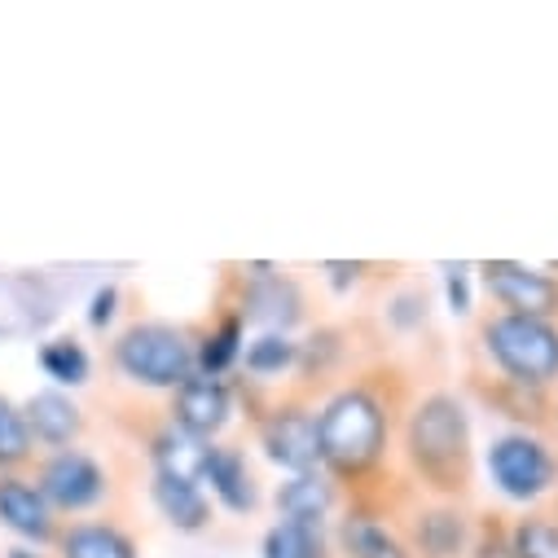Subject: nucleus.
Returning <instances> with one entry per match:
<instances>
[{
    "label": "nucleus",
    "mask_w": 558,
    "mask_h": 558,
    "mask_svg": "<svg viewBox=\"0 0 558 558\" xmlns=\"http://www.w3.org/2000/svg\"><path fill=\"white\" fill-rule=\"evenodd\" d=\"M264 558H326V532L322 523H272L264 532Z\"/></svg>",
    "instance_id": "18"
},
{
    "label": "nucleus",
    "mask_w": 558,
    "mask_h": 558,
    "mask_svg": "<svg viewBox=\"0 0 558 558\" xmlns=\"http://www.w3.org/2000/svg\"><path fill=\"white\" fill-rule=\"evenodd\" d=\"M488 475L497 484V493L506 501H541L554 484H558V462L549 453L545 440L527 436V432H510V436H497L488 445Z\"/></svg>",
    "instance_id": "5"
},
{
    "label": "nucleus",
    "mask_w": 558,
    "mask_h": 558,
    "mask_svg": "<svg viewBox=\"0 0 558 558\" xmlns=\"http://www.w3.org/2000/svg\"><path fill=\"white\" fill-rule=\"evenodd\" d=\"M32 453V432L23 409H14L5 396H0V466H19Z\"/></svg>",
    "instance_id": "25"
},
{
    "label": "nucleus",
    "mask_w": 558,
    "mask_h": 558,
    "mask_svg": "<svg viewBox=\"0 0 558 558\" xmlns=\"http://www.w3.org/2000/svg\"><path fill=\"white\" fill-rule=\"evenodd\" d=\"M0 523L27 541H49L53 536V510L40 488L27 480H0Z\"/></svg>",
    "instance_id": "11"
},
{
    "label": "nucleus",
    "mask_w": 558,
    "mask_h": 558,
    "mask_svg": "<svg viewBox=\"0 0 558 558\" xmlns=\"http://www.w3.org/2000/svg\"><path fill=\"white\" fill-rule=\"evenodd\" d=\"M484 287L510 317H541L549 322L558 313V282L541 268L514 264V259H488Z\"/></svg>",
    "instance_id": "6"
},
{
    "label": "nucleus",
    "mask_w": 558,
    "mask_h": 558,
    "mask_svg": "<svg viewBox=\"0 0 558 558\" xmlns=\"http://www.w3.org/2000/svg\"><path fill=\"white\" fill-rule=\"evenodd\" d=\"M40 493L49 506L58 510H88L106 497V475L101 466L88 458V453H75V449H62L45 462L40 471Z\"/></svg>",
    "instance_id": "8"
},
{
    "label": "nucleus",
    "mask_w": 558,
    "mask_h": 558,
    "mask_svg": "<svg viewBox=\"0 0 558 558\" xmlns=\"http://www.w3.org/2000/svg\"><path fill=\"white\" fill-rule=\"evenodd\" d=\"M300 313H304V300H300V287L291 277H277L272 268H259L251 277V287L242 295V317L268 322L277 335V330H291L300 322Z\"/></svg>",
    "instance_id": "10"
},
{
    "label": "nucleus",
    "mask_w": 558,
    "mask_h": 558,
    "mask_svg": "<svg viewBox=\"0 0 558 558\" xmlns=\"http://www.w3.org/2000/svg\"><path fill=\"white\" fill-rule=\"evenodd\" d=\"M510 549H514V558H558V523L545 514L523 519L510 536Z\"/></svg>",
    "instance_id": "24"
},
{
    "label": "nucleus",
    "mask_w": 558,
    "mask_h": 558,
    "mask_svg": "<svg viewBox=\"0 0 558 558\" xmlns=\"http://www.w3.org/2000/svg\"><path fill=\"white\" fill-rule=\"evenodd\" d=\"M155 506L163 510V519L177 527V532H203L207 519H211V501L203 493V484H181V480H163L155 475Z\"/></svg>",
    "instance_id": "16"
},
{
    "label": "nucleus",
    "mask_w": 558,
    "mask_h": 558,
    "mask_svg": "<svg viewBox=\"0 0 558 558\" xmlns=\"http://www.w3.org/2000/svg\"><path fill=\"white\" fill-rule=\"evenodd\" d=\"M62 554L66 558H136V545L110 523H75L71 532H62Z\"/></svg>",
    "instance_id": "17"
},
{
    "label": "nucleus",
    "mask_w": 558,
    "mask_h": 558,
    "mask_svg": "<svg viewBox=\"0 0 558 558\" xmlns=\"http://www.w3.org/2000/svg\"><path fill=\"white\" fill-rule=\"evenodd\" d=\"M114 361L132 383L159 391H177L194 374V348L168 322H142L123 330V339L114 343Z\"/></svg>",
    "instance_id": "3"
},
{
    "label": "nucleus",
    "mask_w": 558,
    "mask_h": 558,
    "mask_svg": "<svg viewBox=\"0 0 558 558\" xmlns=\"http://www.w3.org/2000/svg\"><path fill=\"white\" fill-rule=\"evenodd\" d=\"M40 369L62 387H80L88 378V352L75 339H53L40 348Z\"/></svg>",
    "instance_id": "23"
},
{
    "label": "nucleus",
    "mask_w": 558,
    "mask_h": 558,
    "mask_svg": "<svg viewBox=\"0 0 558 558\" xmlns=\"http://www.w3.org/2000/svg\"><path fill=\"white\" fill-rule=\"evenodd\" d=\"M417 545L427 558H462L466 549V523L458 510H427L417 514Z\"/></svg>",
    "instance_id": "19"
},
{
    "label": "nucleus",
    "mask_w": 558,
    "mask_h": 558,
    "mask_svg": "<svg viewBox=\"0 0 558 558\" xmlns=\"http://www.w3.org/2000/svg\"><path fill=\"white\" fill-rule=\"evenodd\" d=\"M23 417H27L32 440L53 445V449H62V445H71V440L80 436V409H75L62 391H40V396H32L27 409H23Z\"/></svg>",
    "instance_id": "14"
},
{
    "label": "nucleus",
    "mask_w": 558,
    "mask_h": 558,
    "mask_svg": "<svg viewBox=\"0 0 558 558\" xmlns=\"http://www.w3.org/2000/svg\"><path fill=\"white\" fill-rule=\"evenodd\" d=\"M335 506V484L322 471H304L291 475L282 488H277V510L291 523H322Z\"/></svg>",
    "instance_id": "15"
},
{
    "label": "nucleus",
    "mask_w": 558,
    "mask_h": 558,
    "mask_svg": "<svg viewBox=\"0 0 558 558\" xmlns=\"http://www.w3.org/2000/svg\"><path fill=\"white\" fill-rule=\"evenodd\" d=\"M114 300H119V295H114V287H106V291H97V295H93V313H88V322H93L97 330L114 317Z\"/></svg>",
    "instance_id": "27"
},
{
    "label": "nucleus",
    "mask_w": 558,
    "mask_h": 558,
    "mask_svg": "<svg viewBox=\"0 0 558 558\" xmlns=\"http://www.w3.org/2000/svg\"><path fill=\"white\" fill-rule=\"evenodd\" d=\"M238 356H242V317H225L216 330L203 335V343H198V352H194V365H198V374H207V378H225V369H229Z\"/></svg>",
    "instance_id": "20"
},
{
    "label": "nucleus",
    "mask_w": 558,
    "mask_h": 558,
    "mask_svg": "<svg viewBox=\"0 0 558 558\" xmlns=\"http://www.w3.org/2000/svg\"><path fill=\"white\" fill-rule=\"evenodd\" d=\"M10 558H40V554H32V549H14Z\"/></svg>",
    "instance_id": "29"
},
{
    "label": "nucleus",
    "mask_w": 558,
    "mask_h": 558,
    "mask_svg": "<svg viewBox=\"0 0 558 558\" xmlns=\"http://www.w3.org/2000/svg\"><path fill=\"white\" fill-rule=\"evenodd\" d=\"M466 440H471V427H466V413L453 396H427L409 417V458L432 480L462 475Z\"/></svg>",
    "instance_id": "4"
},
{
    "label": "nucleus",
    "mask_w": 558,
    "mask_h": 558,
    "mask_svg": "<svg viewBox=\"0 0 558 558\" xmlns=\"http://www.w3.org/2000/svg\"><path fill=\"white\" fill-rule=\"evenodd\" d=\"M445 291H449V308L458 317H466L471 313V277H466V268H449L445 272Z\"/></svg>",
    "instance_id": "26"
},
{
    "label": "nucleus",
    "mask_w": 558,
    "mask_h": 558,
    "mask_svg": "<svg viewBox=\"0 0 558 558\" xmlns=\"http://www.w3.org/2000/svg\"><path fill=\"white\" fill-rule=\"evenodd\" d=\"M203 484H211V497L233 514H251L259 501L255 480L246 471V458L238 449H211L207 466H203Z\"/></svg>",
    "instance_id": "13"
},
{
    "label": "nucleus",
    "mask_w": 558,
    "mask_h": 558,
    "mask_svg": "<svg viewBox=\"0 0 558 558\" xmlns=\"http://www.w3.org/2000/svg\"><path fill=\"white\" fill-rule=\"evenodd\" d=\"M233 413V391L225 378H207V374H190L181 387H177V400H172V423L198 440H211L216 432H225Z\"/></svg>",
    "instance_id": "9"
},
{
    "label": "nucleus",
    "mask_w": 558,
    "mask_h": 558,
    "mask_svg": "<svg viewBox=\"0 0 558 558\" xmlns=\"http://www.w3.org/2000/svg\"><path fill=\"white\" fill-rule=\"evenodd\" d=\"M484 352L519 387L558 383V326L554 322L501 313V317L484 322Z\"/></svg>",
    "instance_id": "2"
},
{
    "label": "nucleus",
    "mask_w": 558,
    "mask_h": 558,
    "mask_svg": "<svg viewBox=\"0 0 558 558\" xmlns=\"http://www.w3.org/2000/svg\"><path fill=\"white\" fill-rule=\"evenodd\" d=\"M339 541H343L348 558H409V549L374 519H348Z\"/></svg>",
    "instance_id": "21"
},
{
    "label": "nucleus",
    "mask_w": 558,
    "mask_h": 558,
    "mask_svg": "<svg viewBox=\"0 0 558 558\" xmlns=\"http://www.w3.org/2000/svg\"><path fill=\"white\" fill-rule=\"evenodd\" d=\"M207 453L211 445L181 432L177 423H168L155 445H150V458H155V475L163 480H181V484H203V466H207Z\"/></svg>",
    "instance_id": "12"
},
{
    "label": "nucleus",
    "mask_w": 558,
    "mask_h": 558,
    "mask_svg": "<svg viewBox=\"0 0 558 558\" xmlns=\"http://www.w3.org/2000/svg\"><path fill=\"white\" fill-rule=\"evenodd\" d=\"M242 361H246V369L255 378H272V374H282V369H291L300 361V343H291L287 335L268 330V335H259V339H251L242 348Z\"/></svg>",
    "instance_id": "22"
},
{
    "label": "nucleus",
    "mask_w": 558,
    "mask_h": 558,
    "mask_svg": "<svg viewBox=\"0 0 558 558\" xmlns=\"http://www.w3.org/2000/svg\"><path fill=\"white\" fill-rule=\"evenodd\" d=\"M475 558H514V549H510V541H506V536L488 532V536L475 545Z\"/></svg>",
    "instance_id": "28"
},
{
    "label": "nucleus",
    "mask_w": 558,
    "mask_h": 558,
    "mask_svg": "<svg viewBox=\"0 0 558 558\" xmlns=\"http://www.w3.org/2000/svg\"><path fill=\"white\" fill-rule=\"evenodd\" d=\"M317 440H322L326 466H335L343 475H361L383 458L387 413L365 387H348V391L330 396L326 409L317 413Z\"/></svg>",
    "instance_id": "1"
},
{
    "label": "nucleus",
    "mask_w": 558,
    "mask_h": 558,
    "mask_svg": "<svg viewBox=\"0 0 558 558\" xmlns=\"http://www.w3.org/2000/svg\"><path fill=\"white\" fill-rule=\"evenodd\" d=\"M259 449L272 466H282L291 475H304V471H317L322 462V440H317V413L300 409V404H287L268 413V423L259 427Z\"/></svg>",
    "instance_id": "7"
}]
</instances>
